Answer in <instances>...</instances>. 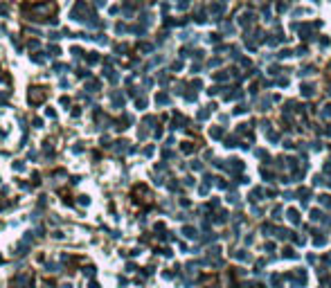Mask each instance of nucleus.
Wrapping results in <instances>:
<instances>
[{
	"instance_id": "f03ea898",
	"label": "nucleus",
	"mask_w": 331,
	"mask_h": 288,
	"mask_svg": "<svg viewBox=\"0 0 331 288\" xmlns=\"http://www.w3.org/2000/svg\"><path fill=\"white\" fill-rule=\"evenodd\" d=\"M45 95H47L45 88H32L29 90V101L32 104H41V101L45 99Z\"/></svg>"
},
{
	"instance_id": "20e7f679",
	"label": "nucleus",
	"mask_w": 331,
	"mask_h": 288,
	"mask_svg": "<svg viewBox=\"0 0 331 288\" xmlns=\"http://www.w3.org/2000/svg\"><path fill=\"white\" fill-rule=\"evenodd\" d=\"M88 288H99V286H97V284H95V281H90V286H88Z\"/></svg>"
},
{
	"instance_id": "7ed1b4c3",
	"label": "nucleus",
	"mask_w": 331,
	"mask_h": 288,
	"mask_svg": "<svg viewBox=\"0 0 331 288\" xmlns=\"http://www.w3.org/2000/svg\"><path fill=\"white\" fill-rule=\"evenodd\" d=\"M167 101H169L167 95H158V104H167Z\"/></svg>"
},
{
	"instance_id": "f257e3e1",
	"label": "nucleus",
	"mask_w": 331,
	"mask_h": 288,
	"mask_svg": "<svg viewBox=\"0 0 331 288\" xmlns=\"http://www.w3.org/2000/svg\"><path fill=\"white\" fill-rule=\"evenodd\" d=\"M34 286V277L32 275H18L11 279V288H32Z\"/></svg>"
}]
</instances>
